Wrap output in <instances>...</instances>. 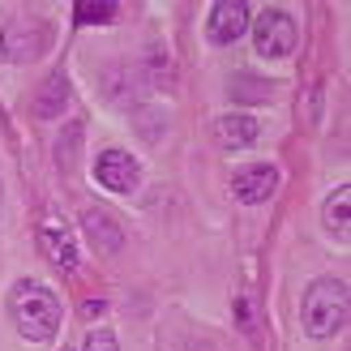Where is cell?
<instances>
[{
  "mask_svg": "<svg viewBox=\"0 0 351 351\" xmlns=\"http://www.w3.org/2000/svg\"><path fill=\"white\" fill-rule=\"evenodd\" d=\"M95 180L112 193H133L137 180H142V167L129 150H103L95 159Z\"/></svg>",
  "mask_w": 351,
  "mask_h": 351,
  "instance_id": "cell-5",
  "label": "cell"
},
{
  "mask_svg": "<svg viewBox=\"0 0 351 351\" xmlns=\"http://www.w3.org/2000/svg\"><path fill=\"white\" fill-rule=\"evenodd\" d=\"M82 313L95 322V317H103V313H108V304H103V300H86V308H82Z\"/></svg>",
  "mask_w": 351,
  "mask_h": 351,
  "instance_id": "cell-15",
  "label": "cell"
},
{
  "mask_svg": "<svg viewBox=\"0 0 351 351\" xmlns=\"http://www.w3.org/2000/svg\"><path fill=\"white\" fill-rule=\"evenodd\" d=\"M64 351H69V347H64Z\"/></svg>",
  "mask_w": 351,
  "mask_h": 351,
  "instance_id": "cell-16",
  "label": "cell"
},
{
  "mask_svg": "<svg viewBox=\"0 0 351 351\" xmlns=\"http://www.w3.org/2000/svg\"><path fill=\"white\" fill-rule=\"evenodd\" d=\"M39 249H43V257H47L56 270H64V274L77 270V244L69 240V232H64L60 223H43V227H39Z\"/></svg>",
  "mask_w": 351,
  "mask_h": 351,
  "instance_id": "cell-9",
  "label": "cell"
},
{
  "mask_svg": "<svg viewBox=\"0 0 351 351\" xmlns=\"http://www.w3.org/2000/svg\"><path fill=\"white\" fill-rule=\"evenodd\" d=\"M82 351H120V347H116V335H112V330H90V335H86V343H82Z\"/></svg>",
  "mask_w": 351,
  "mask_h": 351,
  "instance_id": "cell-13",
  "label": "cell"
},
{
  "mask_svg": "<svg viewBox=\"0 0 351 351\" xmlns=\"http://www.w3.org/2000/svg\"><path fill=\"white\" fill-rule=\"evenodd\" d=\"M322 223H326L330 236L347 240V232H351V189H347V184H339V189L326 197V206H322Z\"/></svg>",
  "mask_w": 351,
  "mask_h": 351,
  "instance_id": "cell-12",
  "label": "cell"
},
{
  "mask_svg": "<svg viewBox=\"0 0 351 351\" xmlns=\"http://www.w3.org/2000/svg\"><path fill=\"white\" fill-rule=\"evenodd\" d=\"M82 232H86V240H90V249L99 257H112V253L125 249V232H120V223L108 215V210H86V215H82Z\"/></svg>",
  "mask_w": 351,
  "mask_h": 351,
  "instance_id": "cell-8",
  "label": "cell"
},
{
  "mask_svg": "<svg viewBox=\"0 0 351 351\" xmlns=\"http://www.w3.org/2000/svg\"><path fill=\"white\" fill-rule=\"evenodd\" d=\"M215 137H219V146H227V150H244V146H253L261 137V125L253 116H244V112H232V116L215 120Z\"/></svg>",
  "mask_w": 351,
  "mask_h": 351,
  "instance_id": "cell-10",
  "label": "cell"
},
{
  "mask_svg": "<svg viewBox=\"0 0 351 351\" xmlns=\"http://www.w3.org/2000/svg\"><path fill=\"white\" fill-rule=\"evenodd\" d=\"M300 322L308 339H335L347 326V283L343 278H317L304 291L300 304Z\"/></svg>",
  "mask_w": 351,
  "mask_h": 351,
  "instance_id": "cell-2",
  "label": "cell"
},
{
  "mask_svg": "<svg viewBox=\"0 0 351 351\" xmlns=\"http://www.w3.org/2000/svg\"><path fill=\"white\" fill-rule=\"evenodd\" d=\"M112 5H77V22H112Z\"/></svg>",
  "mask_w": 351,
  "mask_h": 351,
  "instance_id": "cell-14",
  "label": "cell"
},
{
  "mask_svg": "<svg viewBox=\"0 0 351 351\" xmlns=\"http://www.w3.org/2000/svg\"><path fill=\"white\" fill-rule=\"evenodd\" d=\"M274 189H278V167H274V163H249V167H240L236 180H232V193H236L244 206L270 202Z\"/></svg>",
  "mask_w": 351,
  "mask_h": 351,
  "instance_id": "cell-7",
  "label": "cell"
},
{
  "mask_svg": "<svg viewBox=\"0 0 351 351\" xmlns=\"http://www.w3.org/2000/svg\"><path fill=\"white\" fill-rule=\"evenodd\" d=\"M64 103H69V77H64V73H51V77L39 86V95H34L30 112L39 116V120H56V116H64Z\"/></svg>",
  "mask_w": 351,
  "mask_h": 351,
  "instance_id": "cell-11",
  "label": "cell"
},
{
  "mask_svg": "<svg viewBox=\"0 0 351 351\" xmlns=\"http://www.w3.org/2000/svg\"><path fill=\"white\" fill-rule=\"evenodd\" d=\"M206 34H210V43H215V47L236 43L240 34H249V5H244V0H219V5L210 9Z\"/></svg>",
  "mask_w": 351,
  "mask_h": 351,
  "instance_id": "cell-6",
  "label": "cell"
},
{
  "mask_svg": "<svg viewBox=\"0 0 351 351\" xmlns=\"http://www.w3.org/2000/svg\"><path fill=\"white\" fill-rule=\"evenodd\" d=\"M0 47H5L9 60H34L47 47V26L34 22V17H13V22L0 30Z\"/></svg>",
  "mask_w": 351,
  "mask_h": 351,
  "instance_id": "cell-4",
  "label": "cell"
},
{
  "mask_svg": "<svg viewBox=\"0 0 351 351\" xmlns=\"http://www.w3.org/2000/svg\"><path fill=\"white\" fill-rule=\"evenodd\" d=\"M9 313H13V326L26 343H51L60 330V300L56 291L34 283V278H22L13 291H9Z\"/></svg>",
  "mask_w": 351,
  "mask_h": 351,
  "instance_id": "cell-1",
  "label": "cell"
},
{
  "mask_svg": "<svg viewBox=\"0 0 351 351\" xmlns=\"http://www.w3.org/2000/svg\"><path fill=\"white\" fill-rule=\"evenodd\" d=\"M295 39H300V30H295V17L287 9H266L253 22V47L266 60H278L287 51H295Z\"/></svg>",
  "mask_w": 351,
  "mask_h": 351,
  "instance_id": "cell-3",
  "label": "cell"
}]
</instances>
